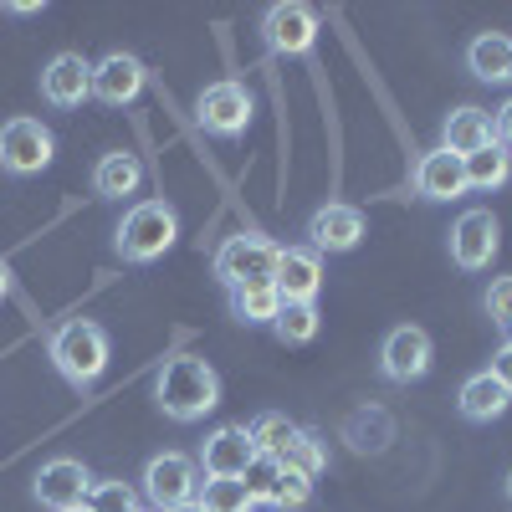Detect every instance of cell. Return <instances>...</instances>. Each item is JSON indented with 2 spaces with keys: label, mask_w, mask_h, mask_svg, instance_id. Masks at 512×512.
<instances>
[{
  "label": "cell",
  "mask_w": 512,
  "mask_h": 512,
  "mask_svg": "<svg viewBox=\"0 0 512 512\" xmlns=\"http://www.w3.org/2000/svg\"><path fill=\"white\" fill-rule=\"evenodd\" d=\"M282 466H292V472H303V477L328 472V446H323V436H318V431H303V425H297V436H292V446H287Z\"/></svg>",
  "instance_id": "cell-27"
},
{
  "label": "cell",
  "mask_w": 512,
  "mask_h": 512,
  "mask_svg": "<svg viewBox=\"0 0 512 512\" xmlns=\"http://www.w3.org/2000/svg\"><path fill=\"white\" fill-rule=\"evenodd\" d=\"M180 241V216L169 200H139L123 210V221L113 231V246L123 262H159V256Z\"/></svg>",
  "instance_id": "cell-2"
},
{
  "label": "cell",
  "mask_w": 512,
  "mask_h": 512,
  "mask_svg": "<svg viewBox=\"0 0 512 512\" xmlns=\"http://www.w3.org/2000/svg\"><path fill=\"white\" fill-rule=\"evenodd\" d=\"M318 328H323V318H318V303H282V313H277V323H272V333L282 338V344H313L318 338Z\"/></svg>",
  "instance_id": "cell-26"
},
{
  "label": "cell",
  "mask_w": 512,
  "mask_h": 512,
  "mask_svg": "<svg viewBox=\"0 0 512 512\" xmlns=\"http://www.w3.org/2000/svg\"><path fill=\"white\" fill-rule=\"evenodd\" d=\"M364 241V210L359 205H344V200H328L308 216V246L323 256H344Z\"/></svg>",
  "instance_id": "cell-11"
},
{
  "label": "cell",
  "mask_w": 512,
  "mask_h": 512,
  "mask_svg": "<svg viewBox=\"0 0 512 512\" xmlns=\"http://www.w3.org/2000/svg\"><path fill=\"white\" fill-rule=\"evenodd\" d=\"M415 195L425 200H456L466 195V164L451 149H431L415 159Z\"/></svg>",
  "instance_id": "cell-16"
},
{
  "label": "cell",
  "mask_w": 512,
  "mask_h": 512,
  "mask_svg": "<svg viewBox=\"0 0 512 512\" xmlns=\"http://www.w3.org/2000/svg\"><path fill=\"white\" fill-rule=\"evenodd\" d=\"M169 512H205L200 502H185V507H169Z\"/></svg>",
  "instance_id": "cell-37"
},
{
  "label": "cell",
  "mask_w": 512,
  "mask_h": 512,
  "mask_svg": "<svg viewBox=\"0 0 512 512\" xmlns=\"http://www.w3.org/2000/svg\"><path fill=\"white\" fill-rule=\"evenodd\" d=\"M246 436H251V446H256V456H287V446H292V436H297V425L282 415V410H262L251 425H246Z\"/></svg>",
  "instance_id": "cell-25"
},
{
  "label": "cell",
  "mask_w": 512,
  "mask_h": 512,
  "mask_svg": "<svg viewBox=\"0 0 512 512\" xmlns=\"http://www.w3.org/2000/svg\"><path fill=\"white\" fill-rule=\"evenodd\" d=\"M6 297H11V267L0 262V303H6Z\"/></svg>",
  "instance_id": "cell-36"
},
{
  "label": "cell",
  "mask_w": 512,
  "mask_h": 512,
  "mask_svg": "<svg viewBox=\"0 0 512 512\" xmlns=\"http://www.w3.org/2000/svg\"><path fill=\"white\" fill-rule=\"evenodd\" d=\"M487 313H492V323L512 328V277H497L487 287Z\"/></svg>",
  "instance_id": "cell-32"
},
{
  "label": "cell",
  "mask_w": 512,
  "mask_h": 512,
  "mask_svg": "<svg viewBox=\"0 0 512 512\" xmlns=\"http://www.w3.org/2000/svg\"><path fill=\"white\" fill-rule=\"evenodd\" d=\"M461 164H466V190H487L492 195V190H502L512 180V154L502 144H487L477 154H466Z\"/></svg>",
  "instance_id": "cell-22"
},
{
  "label": "cell",
  "mask_w": 512,
  "mask_h": 512,
  "mask_svg": "<svg viewBox=\"0 0 512 512\" xmlns=\"http://www.w3.org/2000/svg\"><path fill=\"white\" fill-rule=\"evenodd\" d=\"M6 11H11V16H36L41 6H31V0H11V6H6Z\"/></svg>",
  "instance_id": "cell-35"
},
{
  "label": "cell",
  "mask_w": 512,
  "mask_h": 512,
  "mask_svg": "<svg viewBox=\"0 0 512 512\" xmlns=\"http://www.w3.org/2000/svg\"><path fill=\"white\" fill-rule=\"evenodd\" d=\"M277 256L282 246H272L267 236H256V231H241V236H226L221 251H216V277L236 292V287H251V282H272L277 272Z\"/></svg>",
  "instance_id": "cell-4"
},
{
  "label": "cell",
  "mask_w": 512,
  "mask_h": 512,
  "mask_svg": "<svg viewBox=\"0 0 512 512\" xmlns=\"http://www.w3.org/2000/svg\"><path fill=\"white\" fill-rule=\"evenodd\" d=\"M36 502L52 507V512H72V507H88V492H93V477L88 466H82L77 456H57L36 472Z\"/></svg>",
  "instance_id": "cell-12"
},
{
  "label": "cell",
  "mask_w": 512,
  "mask_h": 512,
  "mask_svg": "<svg viewBox=\"0 0 512 512\" xmlns=\"http://www.w3.org/2000/svg\"><path fill=\"white\" fill-rule=\"evenodd\" d=\"M492 374L507 384V390H512V338H507V344L497 349V359H492Z\"/></svg>",
  "instance_id": "cell-34"
},
{
  "label": "cell",
  "mask_w": 512,
  "mask_h": 512,
  "mask_svg": "<svg viewBox=\"0 0 512 512\" xmlns=\"http://www.w3.org/2000/svg\"><path fill=\"white\" fill-rule=\"evenodd\" d=\"M487 144H497V134H492V113L487 108H477V103H461V108H451L446 118H441V149H451V154H477V149H487Z\"/></svg>",
  "instance_id": "cell-17"
},
{
  "label": "cell",
  "mask_w": 512,
  "mask_h": 512,
  "mask_svg": "<svg viewBox=\"0 0 512 512\" xmlns=\"http://www.w3.org/2000/svg\"><path fill=\"white\" fill-rule=\"evenodd\" d=\"M466 72L477 82H512V36L502 31H482L466 47Z\"/></svg>",
  "instance_id": "cell-20"
},
{
  "label": "cell",
  "mask_w": 512,
  "mask_h": 512,
  "mask_svg": "<svg viewBox=\"0 0 512 512\" xmlns=\"http://www.w3.org/2000/svg\"><path fill=\"white\" fill-rule=\"evenodd\" d=\"M431 354H436L431 333L415 328V323H400L379 344V369H384V379H395V384H415V379H425V369H431Z\"/></svg>",
  "instance_id": "cell-10"
},
{
  "label": "cell",
  "mask_w": 512,
  "mask_h": 512,
  "mask_svg": "<svg viewBox=\"0 0 512 512\" xmlns=\"http://www.w3.org/2000/svg\"><path fill=\"white\" fill-rule=\"evenodd\" d=\"M272 287L282 292V303H318V292H323V256L313 246H282Z\"/></svg>",
  "instance_id": "cell-14"
},
{
  "label": "cell",
  "mask_w": 512,
  "mask_h": 512,
  "mask_svg": "<svg viewBox=\"0 0 512 512\" xmlns=\"http://www.w3.org/2000/svg\"><path fill=\"white\" fill-rule=\"evenodd\" d=\"M277 477H282V461L277 456H251L246 472H241V487L256 507H272V492H277Z\"/></svg>",
  "instance_id": "cell-29"
},
{
  "label": "cell",
  "mask_w": 512,
  "mask_h": 512,
  "mask_svg": "<svg viewBox=\"0 0 512 512\" xmlns=\"http://www.w3.org/2000/svg\"><path fill=\"white\" fill-rule=\"evenodd\" d=\"M57 159V139L41 118H6L0 123V169L6 175H41Z\"/></svg>",
  "instance_id": "cell-5"
},
{
  "label": "cell",
  "mask_w": 512,
  "mask_h": 512,
  "mask_svg": "<svg viewBox=\"0 0 512 512\" xmlns=\"http://www.w3.org/2000/svg\"><path fill=\"white\" fill-rule=\"evenodd\" d=\"M88 512H144V507H139V492L128 482H93Z\"/></svg>",
  "instance_id": "cell-31"
},
{
  "label": "cell",
  "mask_w": 512,
  "mask_h": 512,
  "mask_svg": "<svg viewBox=\"0 0 512 512\" xmlns=\"http://www.w3.org/2000/svg\"><path fill=\"white\" fill-rule=\"evenodd\" d=\"M492 134H497V144H502V149H512V98L492 113Z\"/></svg>",
  "instance_id": "cell-33"
},
{
  "label": "cell",
  "mask_w": 512,
  "mask_h": 512,
  "mask_svg": "<svg viewBox=\"0 0 512 512\" xmlns=\"http://www.w3.org/2000/svg\"><path fill=\"white\" fill-rule=\"evenodd\" d=\"M144 62L139 57H128V52H108L98 67H93V98H103L108 108H128L139 93H144Z\"/></svg>",
  "instance_id": "cell-15"
},
{
  "label": "cell",
  "mask_w": 512,
  "mask_h": 512,
  "mask_svg": "<svg viewBox=\"0 0 512 512\" xmlns=\"http://www.w3.org/2000/svg\"><path fill=\"white\" fill-rule=\"evenodd\" d=\"M507 405H512V390L492 374V369H482V374H472L461 384V395H456V410H461V420H472V425H487V420H502L507 415Z\"/></svg>",
  "instance_id": "cell-18"
},
{
  "label": "cell",
  "mask_w": 512,
  "mask_h": 512,
  "mask_svg": "<svg viewBox=\"0 0 512 512\" xmlns=\"http://www.w3.org/2000/svg\"><path fill=\"white\" fill-rule=\"evenodd\" d=\"M41 98L52 108H82L93 98V62L82 52H57L41 67Z\"/></svg>",
  "instance_id": "cell-13"
},
{
  "label": "cell",
  "mask_w": 512,
  "mask_h": 512,
  "mask_svg": "<svg viewBox=\"0 0 512 512\" xmlns=\"http://www.w3.org/2000/svg\"><path fill=\"white\" fill-rule=\"evenodd\" d=\"M72 512H88V507H72Z\"/></svg>",
  "instance_id": "cell-39"
},
{
  "label": "cell",
  "mask_w": 512,
  "mask_h": 512,
  "mask_svg": "<svg viewBox=\"0 0 512 512\" xmlns=\"http://www.w3.org/2000/svg\"><path fill=\"white\" fill-rule=\"evenodd\" d=\"M195 118H200L205 134L241 139L246 128H251V93L241 88L236 77H221V82H210V88L195 98Z\"/></svg>",
  "instance_id": "cell-7"
},
{
  "label": "cell",
  "mask_w": 512,
  "mask_h": 512,
  "mask_svg": "<svg viewBox=\"0 0 512 512\" xmlns=\"http://www.w3.org/2000/svg\"><path fill=\"white\" fill-rule=\"evenodd\" d=\"M502 492H507V502H512V472H507V482H502Z\"/></svg>",
  "instance_id": "cell-38"
},
{
  "label": "cell",
  "mask_w": 512,
  "mask_h": 512,
  "mask_svg": "<svg viewBox=\"0 0 512 512\" xmlns=\"http://www.w3.org/2000/svg\"><path fill=\"white\" fill-rule=\"evenodd\" d=\"M497 246H502V226H497L492 210H466V216H456V226H451V262L461 272L492 267Z\"/></svg>",
  "instance_id": "cell-9"
},
{
  "label": "cell",
  "mask_w": 512,
  "mask_h": 512,
  "mask_svg": "<svg viewBox=\"0 0 512 512\" xmlns=\"http://www.w3.org/2000/svg\"><path fill=\"white\" fill-rule=\"evenodd\" d=\"M47 354H52V364H57V374H62L67 384L88 390V384L108 369V333H103V323H93V318H72V323H62V328L52 333Z\"/></svg>",
  "instance_id": "cell-3"
},
{
  "label": "cell",
  "mask_w": 512,
  "mask_h": 512,
  "mask_svg": "<svg viewBox=\"0 0 512 512\" xmlns=\"http://www.w3.org/2000/svg\"><path fill=\"white\" fill-rule=\"evenodd\" d=\"M308 502H313V477H303V472H292V466H282L277 492H272V507H277V512H303Z\"/></svg>",
  "instance_id": "cell-30"
},
{
  "label": "cell",
  "mask_w": 512,
  "mask_h": 512,
  "mask_svg": "<svg viewBox=\"0 0 512 512\" xmlns=\"http://www.w3.org/2000/svg\"><path fill=\"white\" fill-rule=\"evenodd\" d=\"M344 436H349V446H354V451H384V446L395 441V420L384 415L379 405H364V410H354V415H349Z\"/></svg>",
  "instance_id": "cell-24"
},
{
  "label": "cell",
  "mask_w": 512,
  "mask_h": 512,
  "mask_svg": "<svg viewBox=\"0 0 512 512\" xmlns=\"http://www.w3.org/2000/svg\"><path fill=\"white\" fill-rule=\"evenodd\" d=\"M154 400L169 420L190 425L221 405V379L200 354H175V359H164V369L154 379Z\"/></svg>",
  "instance_id": "cell-1"
},
{
  "label": "cell",
  "mask_w": 512,
  "mask_h": 512,
  "mask_svg": "<svg viewBox=\"0 0 512 512\" xmlns=\"http://www.w3.org/2000/svg\"><path fill=\"white\" fill-rule=\"evenodd\" d=\"M205 512H251L256 502L246 497V487H241V477H210L205 487H200V497H195Z\"/></svg>",
  "instance_id": "cell-28"
},
{
  "label": "cell",
  "mask_w": 512,
  "mask_h": 512,
  "mask_svg": "<svg viewBox=\"0 0 512 512\" xmlns=\"http://www.w3.org/2000/svg\"><path fill=\"white\" fill-rule=\"evenodd\" d=\"M139 185H144V159H139V154L113 149V154H103V159H98V169H93V190H98L103 200L139 195Z\"/></svg>",
  "instance_id": "cell-21"
},
{
  "label": "cell",
  "mask_w": 512,
  "mask_h": 512,
  "mask_svg": "<svg viewBox=\"0 0 512 512\" xmlns=\"http://www.w3.org/2000/svg\"><path fill=\"white\" fill-rule=\"evenodd\" d=\"M144 497L154 512H169V507H185L200 497V466L185 456V451H164V456H149L144 466Z\"/></svg>",
  "instance_id": "cell-6"
},
{
  "label": "cell",
  "mask_w": 512,
  "mask_h": 512,
  "mask_svg": "<svg viewBox=\"0 0 512 512\" xmlns=\"http://www.w3.org/2000/svg\"><path fill=\"white\" fill-rule=\"evenodd\" d=\"M262 36L277 57H308L318 47V11L303 0H282L262 16Z\"/></svg>",
  "instance_id": "cell-8"
},
{
  "label": "cell",
  "mask_w": 512,
  "mask_h": 512,
  "mask_svg": "<svg viewBox=\"0 0 512 512\" xmlns=\"http://www.w3.org/2000/svg\"><path fill=\"white\" fill-rule=\"evenodd\" d=\"M251 456H256V446L246 436V425H221V431L205 441L200 466H205V477H241Z\"/></svg>",
  "instance_id": "cell-19"
},
{
  "label": "cell",
  "mask_w": 512,
  "mask_h": 512,
  "mask_svg": "<svg viewBox=\"0 0 512 512\" xmlns=\"http://www.w3.org/2000/svg\"><path fill=\"white\" fill-rule=\"evenodd\" d=\"M231 313H236L246 328L277 323V313H282V292H277L272 282H251V287H236V292H231Z\"/></svg>",
  "instance_id": "cell-23"
}]
</instances>
